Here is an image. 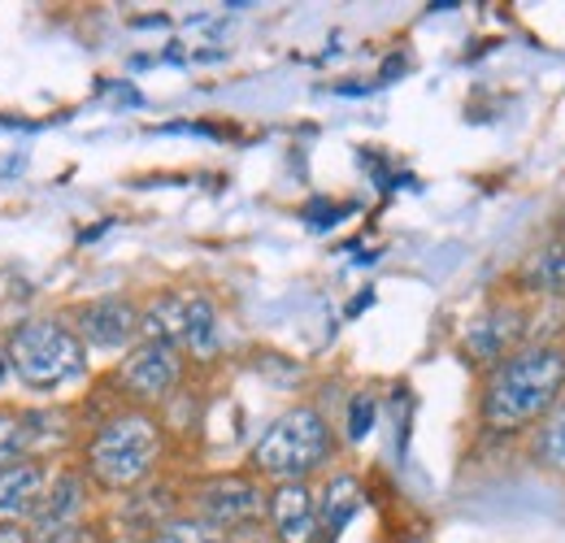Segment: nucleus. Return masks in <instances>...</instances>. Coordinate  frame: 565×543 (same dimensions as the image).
Segmentation results:
<instances>
[{
    "label": "nucleus",
    "mask_w": 565,
    "mask_h": 543,
    "mask_svg": "<svg viewBox=\"0 0 565 543\" xmlns=\"http://www.w3.org/2000/svg\"><path fill=\"white\" fill-rule=\"evenodd\" d=\"M565 396V343H522L483 374L479 422L492 435H522Z\"/></svg>",
    "instance_id": "nucleus-1"
},
{
    "label": "nucleus",
    "mask_w": 565,
    "mask_h": 543,
    "mask_svg": "<svg viewBox=\"0 0 565 543\" xmlns=\"http://www.w3.org/2000/svg\"><path fill=\"white\" fill-rule=\"evenodd\" d=\"M166 461V426L152 408L118 405L105 413L92 435H83L78 470L96 487V496H131L152 482Z\"/></svg>",
    "instance_id": "nucleus-2"
},
{
    "label": "nucleus",
    "mask_w": 565,
    "mask_h": 543,
    "mask_svg": "<svg viewBox=\"0 0 565 543\" xmlns=\"http://www.w3.org/2000/svg\"><path fill=\"white\" fill-rule=\"evenodd\" d=\"M9 374L35 392V396H57L87 379V348L74 336L66 318H26L4 336Z\"/></svg>",
    "instance_id": "nucleus-3"
},
{
    "label": "nucleus",
    "mask_w": 565,
    "mask_h": 543,
    "mask_svg": "<svg viewBox=\"0 0 565 543\" xmlns=\"http://www.w3.org/2000/svg\"><path fill=\"white\" fill-rule=\"evenodd\" d=\"M335 457V435L322 408L291 405L279 413L248 453V475L279 487V482H309Z\"/></svg>",
    "instance_id": "nucleus-4"
},
{
    "label": "nucleus",
    "mask_w": 565,
    "mask_h": 543,
    "mask_svg": "<svg viewBox=\"0 0 565 543\" xmlns=\"http://www.w3.org/2000/svg\"><path fill=\"white\" fill-rule=\"evenodd\" d=\"M140 340L170 343L183 356L210 361L222 343V313H217L210 291L166 287L140 305Z\"/></svg>",
    "instance_id": "nucleus-5"
},
{
    "label": "nucleus",
    "mask_w": 565,
    "mask_h": 543,
    "mask_svg": "<svg viewBox=\"0 0 565 543\" xmlns=\"http://www.w3.org/2000/svg\"><path fill=\"white\" fill-rule=\"evenodd\" d=\"M266 496H270V487L248 470L244 475H213L201 478L188 491V513L205 518L217 531H244V526H257L266 518Z\"/></svg>",
    "instance_id": "nucleus-6"
},
{
    "label": "nucleus",
    "mask_w": 565,
    "mask_h": 543,
    "mask_svg": "<svg viewBox=\"0 0 565 543\" xmlns=\"http://www.w3.org/2000/svg\"><path fill=\"white\" fill-rule=\"evenodd\" d=\"M183 370H188V356L183 352H174L170 343L140 340L122 352V361L114 370V383L127 396V405L157 408L161 401H170L179 392Z\"/></svg>",
    "instance_id": "nucleus-7"
},
{
    "label": "nucleus",
    "mask_w": 565,
    "mask_h": 543,
    "mask_svg": "<svg viewBox=\"0 0 565 543\" xmlns=\"http://www.w3.org/2000/svg\"><path fill=\"white\" fill-rule=\"evenodd\" d=\"M66 322L74 327V336L83 340L87 352L92 348L96 352H127L131 343H140V300L109 291V296L74 305Z\"/></svg>",
    "instance_id": "nucleus-8"
},
{
    "label": "nucleus",
    "mask_w": 565,
    "mask_h": 543,
    "mask_svg": "<svg viewBox=\"0 0 565 543\" xmlns=\"http://www.w3.org/2000/svg\"><path fill=\"white\" fill-rule=\"evenodd\" d=\"M92 500H96V487L78 470V461L53 466L44 500H40V509L31 518V540H49V535H62V531L92 522Z\"/></svg>",
    "instance_id": "nucleus-9"
},
{
    "label": "nucleus",
    "mask_w": 565,
    "mask_h": 543,
    "mask_svg": "<svg viewBox=\"0 0 565 543\" xmlns=\"http://www.w3.org/2000/svg\"><path fill=\"white\" fill-rule=\"evenodd\" d=\"M526 336V309L518 300H495L488 305L470 327H466V340L461 352L475 361V365H495L500 356H509L513 348H522Z\"/></svg>",
    "instance_id": "nucleus-10"
},
{
    "label": "nucleus",
    "mask_w": 565,
    "mask_h": 543,
    "mask_svg": "<svg viewBox=\"0 0 565 543\" xmlns=\"http://www.w3.org/2000/svg\"><path fill=\"white\" fill-rule=\"evenodd\" d=\"M266 522L275 543H322L318 531V491L309 482H279L266 496Z\"/></svg>",
    "instance_id": "nucleus-11"
},
{
    "label": "nucleus",
    "mask_w": 565,
    "mask_h": 543,
    "mask_svg": "<svg viewBox=\"0 0 565 543\" xmlns=\"http://www.w3.org/2000/svg\"><path fill=\"white\" fill-rule=\"evenodd\" d=\"M53 466L40 457H18L0 466V526H31Z\"/></svg>",
    "instance_id": "nucleus-12"
},
{
    "label": "nucleus",
    "mask_w": 565,
    "mask_h": 543,
    "mask_svg": "<svg viewBox=\"0 0 565 543\" xmlns=\"http://www.w3.org/2000/svg\"><path fill=\"white\" fill-rule=\"evenodd\" d=\"M174 513H183L179 509V491L170 487V482H143L140 491H131V496H122V509H118V518H122V526L118 531H140V535H152L161 522H170Z\"/></svg>",
    "instance_id": "nucleus-13"
},
{
    "label": "nucleus",
    "mask_w": 565,
    "mask_h": 543,
    "mask_svg": "<svg viewBox=\"0 0 565 543\" xmlns=\"http://www.w3.org/2000/svg\"><path fill=\"white\" fill-rule=\"evenodd\" d=\"M518 287L526 296L544 300H565V235L557 231L548 244H540L522 266H518Z\"/></svg>",
    "instance_id": "nucleus-14"
},
{
    "label": "nucleus",
    "mask_w": 565,
    "mask_h": 543,
    "mask_svg": "<svg viewBox=\"0 0 565 543\" xmlns=\"http://www.w3.org/2000/svg\"><path fill=\"white\" fill-rule=\"evenodd\" d=\"M361 500H365V491H361L356 475L327 478V487H322V496H318V531H322V543H335L344 535V526L356 518Z\"/></svg>",
    "instance_id": "nucleus-15"
},
{
    "label": "nucleus",
    "mask_w": 565,
    "mask_h": 543,
    "mask_svg": "<svg viewBox=\"0 0 565 543\" xmlns=\"http://www.w3.org/2000/svg\"><path fill=\"white\" fill-rule=\"evenodd\" d=\"M526 435H531V439H526V457H531V466H540L544 475L565 478V396L548 408Z\"/></svg>",
    "instance_id": "nucleus-16"
},
{
    "label": "nucleus",
    "mask_w": 565,
    "mask_h": 543,
    "mask_svg": "<svg viewBox=\"0 0 565 543\" xmlns=\"http://www.w3.org/2000/svg\"><path fill=\"white\" fill-rule=\"evenodd\" d=\"M31 457V405L0 401V466Z\"/></svg>",
    "instance_id": "nucleus-17"
},
{
    "label": "nucleus",
    "mask_w": 565,
    "mask_h": 543,
    "mask_svg": "<svg viewBox=\"0 0 565 543\" xmlns=\"http://www.w3.org/2000/svg\"><path fill=\"white\" fill-rule=\"evenodd\" d=\"M148 540L152 543H226V531H217L205 518H196V513L183 509V513H174L170 522H161Z\"/></svg>",
    "instance_id": "nucleus-18"
},
{
    "label": "nucleus",
    "mask_w": 565,
    "mask_h": 543,
    "mask_svg": "<svg viewBox=\"0 0 565 543\" xmlns=\"http://www.w3.org/2000/svg\"><path fill=\"white\" fill-rule=\"evenodd\" d=\"M374 417H379V401H374L370 392H356L353 405H349V422H344L349 444H361V439L374 430Z\"/></svg>",
    "instance_id": "nucleus-19"
},
{
    "label": "nucleus",
    "mask_w": 565,
    "mask_h": 543,
    "mask_svg": "<svg viewBox=\"0 0 565 543\" xmlns=\"http://www.w3.org/2000/svg\"><path fill=\"white\" fill-rule=\"evenodd\" d=\"M35 543H105V526L100 522H83L74 531H62V535H49V540H35Z\"/></svg>",
    "instance_id": "nucleus-20"
},
{
    "label": "nucleus",
    "mask_w": 565,
    "mask_h": 543,
    "mask_svg": "<svg viewBox=\"0 0 565 543\" xmlns=\"http://www.w3.org/2000/svg\"><path fill=\"white\" fill-rule=\"evenodd\" d=\"M340 213H349V209H340V204H327V201H313L305 209V222L309 226H318V231H327V226H335V217Z\"/></svg>",
    "instance_id": "nucleus-21"
},
{
    "label": "nucleus",
    "mask_w": 565,
    "mask_h": 543,
    "mask_svg": "<svg viewBox=\"0 0 565 543\" xmlns=\"http://www.w3.org/2000/svg\"><path fill=\"white\" fill-rule=\"evenodd\" d=\"M0 543H35L31 526H0Z\"/></svg>",
    "instance_id": "nucleus-22"
},
{
    "label": "nucleus",
    "mask_w": 565,
    "mask_h": 543,
    "mask_svg": "<svg viewBox=\"0 0 565 543\" xmlns=\"http://www.w3.org/2000/svg\"><path fill=\"white\" fill-rule=\"evenodd\" d=\"M105 543H152L140 531H105Z\"/></svg>",
    "instance_id": "nucleus-23"
},
{
    "label": "nucleus",
    "mask_w": 565,
    "mask_h": 543,
    "mask_svg": "<svg viewBox=\"0 0 565 543\" xmlns=\"http://www.w3.org/2000/svg\"><path fill=\"white\" fill-rule=\"evenodd\" d=\"M9 379H13V374H9V356H4V343H0V387H4Z\"/></svg>",
    "instance_id": "nucleus-24"
},
{
    "label": "nucleus",
    "mask_w": 565,
    "mask_h": 543,
    "mask_svg": "<svg viewBox=\"0 0 565 543\" xmlns=\"http://www.w3.org/2000/svg\"><path fill=\"white\" fill-rule=\"evenodd\" d=\"M401 70H405V62H401V57H392V62L383 66V78H392V74H401Z\"/></svg>",
    "instance_id": "nucleus-25"
},
{
    "label": "nucleus",
    "mask_w": 565,
    "mask_h": 543,
    "mask_svg": "<svg viewBox=\"0 0 565 543\" xmlns=\"http://www.w3.org/2000/svg\"><path fill=\"white\" fill-rule=\"evenodd\" d=\"M557 226H562V235H565V204H562V217H557Z\"/></svg>",
    "instance_id": "nucleus-26"
}]
</instances>
